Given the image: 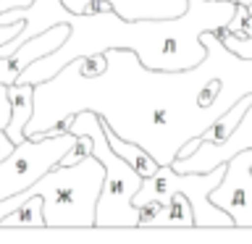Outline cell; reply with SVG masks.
I'll list each match as a JSON object with an SVG mask.
<instances>
[{"label":"cell","mask_w":252,"mask_h":244,"mask_svg":"<svg viewBox=\"0 0 252 244\" xmlns=\"http://www.w3.org/2000/svg\"><path fill=\"white\" fill-rule=\"evenodd\" d=\"M234 11L236 3L231 0H189L184 13L168 16V19L126 21L113 13V8L97 13H71L66 8L61 16V21L71 27L66 42L58 50L24 66L16 82L39 84L55 76L68 61L105 53L110 47L131 50L139 66L150 71L194 68L208 53L200 42V34L228 24Z\"/></svg>","instance_id":"obj_1"},{"label":"cell","mask_w":252,"mask_h":244,"mask_svg":"<svg viewBox=\"0 0 252 244\" xmlns=\"http://www.w3.org/2000/svg\"><path fill=\"white\" fill-rule=\"evenodd\" d=\"M105 179V168L94 155L63 165L55 163L34 184L21 189L19 194L0 200V218L19 208L29 197H42L45 226H94V205Z\"/></svg>","instance_id":"obj_2"},{"label":"cell","mask_w":252,"mask_h":244,"mask_svg":"<svg viewBox=\"0 0 252 244\" xmlns=\"http://www.w3.org/2000/svg\"><path fill=\"white\" fill-rule=\"evenodd\" d=\"M68 131L90 137V155L97 157L100 165L105 168V179H102L97 205H94V226H139V208L131 205V200L142 184V176L108 147L100 113H94L90 108L71 113Z\"/></svg>","instance_id":"obj_3"},{"label":"cell","mask_w":252,"mask_h":244,"mask_svg":"<svg viewBox=\"0 0 252 244\" xmlns=\"http://www.w3.org/2000/svg\"><path fill=\"white\" fill-rule=\"evenodd\" d=\"M223 173H226V163H220L205 173H179L171 165H158L150 176L142 179L131 205L139 208V205L150 200L165 202L173 192H181L189 197V205H192V213H194V226H234V218L208 200V194L220 184Z\"/></svg>","instance_id":"obj_4"},{"label":"cell","mask_w":252,"mask_h":244,"mask_svg":"<svg viewBox=\"0 0 252 244\" xmlns=\"http://www.w3.org/2000/svg\"><path fill=\"white\" fill-rule=\"evenodd\" d=\"M74 139L76 134L63 131L55 137H27L19 142L11 150V155L0 160V200L19 194L21 189L34 184L45 171H50L55 163H61Z\"/></svg>","instance_id":"obj_5"},{"label":"cell","mask_w":252,"mask_h":244,"mask_svg":"<svg viewBox=\"0 0 252 244\" xmlns=\"http://www.w3.org/2000/svg\"><path fill=\"white\" fill-rule=\"evenodd\" d=\"M208 200L226 210L234 226H252V147L228 157L223 179Z\"/></svg>","instance_id":"obj_6"},{"label":"cell","mask_w":252,"mask_h":244,"mask_svg":"<svg viewBox=\"0 0 252 244\" xmlns=\"http://www.w3.org/2000/svg\"><path fill=\"white\" fill-rule=\"evenodd\" d=\"M250 147H252V102L244 110V116L239 118V123L234 126V131L223 142H218V145L200 142V147L194 152H189L187 157H173L171 168L179 173H205L220 163H226L231 155L242 152V150H250Z\"/></svg>","instance_id":"obj_7"},{"label":"cell","mask_w":252,"mask_h":244,"mask_svg":"<svg viewBox=\"0 0 252 244\" xmlns=\"http://www.w3.org/2000/svg\"><path fill=\"white\" fill-rule=\"evenodd\" d=\"M68 31H71V27H68L66 21L53 24V27L42 29L39 34L29 37L27 42H21L11 55L0 58V84H13V82H16V76L21 74V68H24V66H29L32 61L42 58V55H47V53L58 50V47L66 42Z\"/></svg>","instance_id":"obj_8"},{"label":"cell","mask_w":252,"mask_h":244,"mask_svg":"<svg viewBox=\"0 0 252 244\" xmlns=\"http://www.w3.org/2000/svg\"><path fill=\"white\" fill-rule=\"evenodd\" d=\"M8 102H11V118L5 123V134L13 145L24 142V126L32 118V110H34V84H21L13 82L8 84Z\"/></svg>","instance_id":"obj_9"},{"label":"cell","mask_w":252,"mask_h":244,"mask_svg":"<svg viewBox=\"0 0 252 244\" xmlns=\"http://www.w3.org/2000/svg\"><path fill=\"white\" fill-rule=\"evenodd\" d=\"M100 123H102V134H105V142H108V147L113 150V152L118 157H124L126 163L131 165L134 171L139 173L142 179L150 176L155 168H158V163H155V157L147 152L142 145H137V142H129V139H124V137H118V134L108 126V121L100 116Z\"/></svg>","instance_id":"obj_10"},{"label":"cell","mask_w":252,"mask_h":244,"mask_svg":"<svg viewBox=\"0 0 252 244\" xmlns=\"http://www.w3.org/2000/svg\"><path fill=\"white\" fill-rule=\"evenodd\" d=\"M153 226H194V213L192 205H189V197L173 192L165 200L163 210L158 213V218L153 220Z\"/></svg>","instance_id":"obj_11"},{"label":"cell","mask_w":252,"mask_h":244,"mask_svg":"<svg viewBox=\"0 0 252 244\" xmlns=\"http://www.w3.org/2000/svg\"><path fill=\"white\" fill-rule=\"evenodd\" d=\"M0 226H45V213H42V197H29L19 208H13L8 215L0 218Z\"/></svg>","instance_id":"obj_12"},{"label":"cell","mask_w":252,"mask_h":244,"mask_svg":"<svg viewBox=\"0 0 252 244\" xmlns=\"http://www.w3.org/2000/svg\"><path fill=\"white\" fill-rule=\"evenodd\" d=\"M218 39L226 45V50H231L239 58H252V37H236L231 31H226V24L220 29H216Z\"/></svg>","instance_id":"obj_13"},{"label":"cell","mask_w":252,"mask_h":244,"mask_svg":"<svg viewBox=\"0 0 252 244\" xmlns=\"http://www.w3.org/2000/svg\"><path fill=\"white\" fill-rule=\"evenodd\" d=\"M11 118V102H8V84H0V129H5Z\"/></svg>","instance_id":"obj_14"},{"label":"cell","mask_w":252,"mask_h":244,"mask_svg":"<svg viewBox=\"0 0 252 244\" xmlns=\"http://www.w3.org/2000/svg\"><path fill=\"white\" fill-rule=\"evenodd\" d=\"M29 3H34V0H0V13L13 11V8H27Z\"/></svg>","instance_id":"obj_15"},{"label":"cell","mask_w":252,"mask_h":244,"mask_svg":"<svg viewBox=\"0 0 252 244\" xmlns=\"http://www.w3.org/2000/svg\"><path fill=\"white\" fill-rule=\"evenodd\" d=\"M13 147H16V145H13L11 139H8V134H5L3 129H0V160L11 155V150H13Z\"/></svg>","instance_id":"obj_16"},{"label":"cell","mask_w":252,"mask_h":244,"mask_svg":"<svg viewBox=\"0 0 252 244\" xmlns=\"http://www.w3.org/2000/svg\"><path fill=\"white\" fill-rule=\"evenodd\" d=\"M108 8H110L108 3H100V0H97V3H90L84 11H87V13H97V11H108Z\"/></svg>","instance_id":"obj_17"},{"label":"cell","mask_w":252,"mask_h":244,"mask_svg":"<svg viewBox=\"0 0 252 244\" xmlns=\"http://www.w3.org/2000/svg\"><path fill=\"white\" fill-rule=\"evenodd\" d=\"M234 3H236V5H244V8H250V5H252V0H234Z\"/></svg>","instance_id":"obj_18"}]
</instances>
